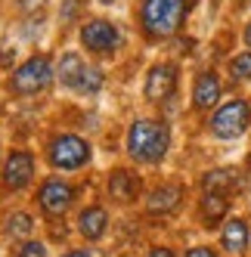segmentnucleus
I'll return each mask as SVG.
<instances>
[{"label":"nucleus","mask_w":251,"mask_h":257,"mask_svg":"<svg viewBox=\"0 0 251 257\" xmlns=\"http://www.w3.org/2000/svg\"><path fill=\"white\" fill-rule=\"evenodd\" d=\"M168 143H171V131L152 118L134 121L128 131V152L137 161H158L168 152Z\"/></svg>","instance_id":"f257e3e1"},{"label":"nucleus","mask_w":251,"mask_h":257,"mask_svg":"<svg viewBox=\"0 0 251 257\" xmlns=\"http://www.w3.org/2000/svg\"><path fill=\"white\" fill-rule=\"evenodd\" d=\"M183 13H186L183 0H143L140 22L152 38H171L183 25Z\"/></svg>","instance_id":"f03ea898"},{"label":"nucleus","mask_w":251,"mask_h":257,"mask_svg":"<svg viewBox=\"0 0 251 257\" xmlns=\"http://www.w3.org/2000/svg\"><path fill=\"white\" fill-rule=\"evenodd\" d=\"M248 121H251V105L245 99H232L211 115V134L220 137V140L242 137L248 131Z\"/></svg>","instance_id":"7ed1b4c3"},{"label":"nucleus","mask_w":251,"mask_h":257,"mask_svg":"<svg viewBox=\"0 0 251 257\" xmlns=\"http://www.w3.org/2000/svg\"><path fill=\"white\" fill-rule=\"evenodd\" d=\"M53 78V65L47 56H31L28 62H22L19 68L13 71V78H10V87L16 90V93H38V90H44Z\"/></svg>","instance_id":"20e7f679"},{"label":"nucleus","mask_w":251,"mask_h":257,"mask_svg":"<svg viewBox=\"0 0 251 257\" xmlns=\"http://www.w3.org/2000/svg\"><path fill=\"white\" fill-rule=\"evenodd\" d=\"M90 161V146L75 134H62L50 143V164L62 171H75L81 164Z\"/></svg>","instance_id":"39448f33"},{"label":"nucleus","mask_w":251,"mask_h":257,"mask_svg":"<svg viewBox=\"0 0 251 257\" xmlns=\"http://www.w3.org/2000/svg\"><path fill=\"white\" fill-rule=\"evenodd\" d=\"M81 41H84V47H90L96 53H105V50H112L118 44V28L112 22H105V19H90L81 28Z\"/></svg>","instance_id":"423d86ee"},{"label":"nucleus","mask_w":251,"mask_h":257,"mask_svg":"<svg viewBox=\"0 0 251 257\" xmlns=\"http://www.w3.org/2000/svg\"><path fill=\"white\" fill-rule=\"evenodd\" d=\"M174 87H177V65H171V62L155 65L146 78V96L149 99H165V96L174 93Z\"/></svg>","instance_id":"0eeeda50"},{"label":"nucleus","mask_w":251,"mask_h":257,"mask_svg":"<svg viewBox=\"0 0 251 257\" xmlns=\"http://www.w3.org/2000/svg\"><path fill=\"white\" fill-rule=\"evenodd\" d=\"M34 174V158L28 152H13L7 158V168H4V183L10 189H22L25 183L31 180Z\"/></svg>","instance_id":"6e6552de"},{"label":"nucleus","mask_w":251,"mask_h":257,"mask_svg":"<svg viewBox=\"0 0 251 257\" xmlns=\"http://www.w3.org/2000/svg\"><path fill=\"white\" fill-rule=\"evenodd\" d=\"M41 205L50 214H62L71 205V186L62 180H47L41 186Z\"/></svg>","instance_id":"1a4fd4ad"},{"label":"nucleus","mask_w":251,"mask_h":257,"mask_svg":"<svg viewBox=\"0 0 251 257\" xmlns=\"http://www.w3.org/2000/svg\"><path fill=\"white\" fill-rule=\"evenodd\" d=\"M192 99L199 108H211L214 102L220 99V81L214 71H205V75H199V81H195L192 87Z\"/></svg>","instance_id":"9d476101"},{"label":"nucleus","mask_w":251,"mask_h":257,"mask_svg":"<svg viewBox=\"0 0 251 257\" xmlns=\"http://www.w3.org/2000/svg\"><path fill=\"white\" fill-rule=\"evenodd\" d=\"M220 245H223L229 254H239V251H245V245H248V223H245V220H239V217L226 220L223 235H220Z\"/></svg>","instance_id":"9b49d317"},{"label":"nucleus","mask_w":251,"mask_h":257,"mask_svg":"<svg viewBox=\"0 0 251 257\" xmlns=\"http://www.w3.org/2000/svg\"><path fill=\"white\" fill-rule=\"evenodd\" d=\"M180 195H183V189L177 186V183H171V186H158V189L149 195L146 205H149L152 214H158V211L165 214V211H174L177 205H180Z\"/></svg>","instance_id":"f8f14e48"},{"label":"nucleus","mask_w":251,"mask_h":257,"mask_svg":"<svg viewBox=\"0 0 251 257\" xmlns=\"http://www.w3.org/2000/svg\"><path fill=\"white\" fill-rule=\"evenodd\" d=\"M78 226H81L84 238H90V242H93V238H99L105 232V211L102 208H87V211H81Z\"/></svg>","instance_id":"ddd939ff"},{"label":"nucleus","mask_w":251,"mask_h":257,"mask_svg":"<svg viewBox=\"0 0 251 257\" xmlns=\"http://www.w3.org/2000/svg\"><path fill=\"white\" fill-rule=\"evenodd\" d=\"M205 189L208 192H226V189H236V186H242V180H239V174L236 171H229V168H220V171H211V174H205Z\"/></svg>","instance_id":"4468645a"},{"label":"nucleus","mask_w":251,"mask_h":257,"mask_svg":"<svg viewBox=\"0 0 251 257\" xmlns=\"http://www.w3.org/2000/svg\"><path fill=\"white\" fill-rule=\"evenodd\" d=\"M137 189H140V180L131 171H115L112 180H109V192L115 198H121V201H128L131 195H137Z\"/></svg>","instance_id":"2eb2a0df"},{"label":"nucleus","mask_w":251,"mask_h":257,"mask_svg":"<svg viewBox=\"0 0 251 257\" xmlns=\"http://www.w3.org/2000/svg\"><path fill=\"white\" fill-rule=\"evenodd\" d=\"M59 81L65 84V87H78V81H81V75H84V62H81V56L78 53H65V56L59 59Z\"/></svg>","instance_id":"dca6fc26"},{"label":"nucleus","mask_w":251,"mask_h":257,"mask_svg":"<svg viewBox=\"0 0 251 257\" xmlns=\"http://www.w3.org/2000/svg\"><path fill=\"white\" fill-rule=\"evenodd\" d=\"M202 214H205L208 223L220 220L226 214V195H220V192H205V198H202Z\"/></svg>","instance_id":"f3484780"},{"label":"nucleus","mask_w":251,"mask_h":257,"mask_svg":"<svg viewBox=\"0 0 251 257\" xmlns=\"http://www.w3.org/2000/svg\"><path fill=\"white\" fill-rule=\"evenodd\" d=\"M31 226H34V220H31L28 214H22V211L7 217V232H10V235H16V238H19V235H28V232H31Z\"/></svg>","instance_id":"a211bd4d"},{"label":"nucleus","mask_w":251,"mask_h":257,"mask_svg":"<svg viewBox=\"0 0 251 257\" xmlns=\"http://www.w3.org/2000/svg\"><path fill=\"white\" fill-rule=\"evenodd\" d=\"M99 87H102V71L99 68H84V75H81L75 90H81V93H96Z\"/></svg>","instance_id":"6ab92c4d"},{"label":"nucleus","mask_w":251,"mask_h":257,"mask_svg":"<svg viewBox=\"0 0 251 257\" xmlns=\"http://www.w3.org/2000/svg\"><path fill=\"white\" fill-rule=\"evenodd\" d=\"M229 75L236 81H248L251 78V53H239V56L229 62Z\"/></svg>","instance_id":"aec40b11"},{"label":"nucleus","mask_w":251,"mask_h":257,"mask_svg":"<svg viewBox=\"0 0 251 257\" xmlns=\"http://www.w3.org/2000/svg\"><path fill=\"white\" fill-rule=\"evenodd\" d=\"M19 257H47V248L41 242H25L19 248Z\"/></svg>","instance_id":"412c9836"},{"label":"nucleus","mask_w":251,"mask_h":257,"mask_svg":"<svg viewBox=\"0 0 251 257\" xmlns=\"http://www.w3.org/2000/svg\"><path fill=\"white\" fill-rule=\"evenodd\" d=\"M186 257H217V254H214L211 248H202V245H199V248H192V251H186Z\"/></svg>","instance_id":"4be33fe9"},{"label":"nucleus","mask_w":251,"mask_h":257,"mask_svg":"<svg viewBox=\"0 0 251 257\" xmlns=\"http://www.w3.org/2000/svg\"><path fill=\"white\" fill-rule=\"evenodd\" d=\"M149 257H174V254H171V248H155Z\"/></svg>","instance_id":"5701e85b"},{"label":"nucleus","mask_w":251,"mask_h":257,"mask_svg":"<svg viewBox=\"0 0 251 257\" xmlns=\"http://www.w3.org/2000/svg\"><path fill=\"white\" fill-rule=\"evenodd\" d=\"M65 257H93V254H87V251H68Z\"/></svg>","instance_id":"b1692460"},{"label":"nucleus","mask_w":251,"mask_h":257,"mask_svg":"<svg viewBox=\"0 0 251 257\" xmlns=\"http://www.w3.org/2000/svg\"><path fill=\"white\" fill-rule=\"evenodd\" d=\"M245 44L251 47V22H248V28H245Z\"/></svg>","instance_id":"393cba45"},{"label":"nucleus","mask_w":251,"mask_h":257,"mask_svg":"<svg viewBox=\"0 0 251 257\" xmlns=\"http://www.w3.org/2000/svg\"><path fill=\"white\" fill-rule=\"evenodd\" d=\"M99 4H112V0H99Z\"/></svg>","instance_id":"a878e982"},{"label":"nucleus","mask_w":251,"mask_h":257,"mask_svg":"<svg viewBox=\"0 0 251 257\" xmlns=\"http://www.w3.org/2000/svg\"><path fill=\"white\" fill-rule=\"evenodd\" d=\"M248 168H251V155H248Z\"/></svg>","instance_id":"bb28decb"}]
</instances>
